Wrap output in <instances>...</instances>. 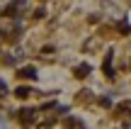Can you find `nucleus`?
Returning a JSON list of instances; mask_svg holds the SVG:
<instances>
[{"mask_svg":"<svg viewBox=\"0 0 131 129\" xmlns=\"http://www.w3.org/2000/svg\"><path fill=\"white\" fill-rule=\"evenodd\" d=\"M19 76H22V78H34V76H37V68H34V66H27V68L19 71Z\"/></svg>","mask_w":131,"mask_h":129,"instance_id":"f257e3e1","label":"nucleus"},{"mask_svg":"<svg viewBox=\"0 0 131 129\" xmlns=\"http://www.w3.org/2000/svg\"><path fill=\"white\" fill-rule=\"evenodd\" d=\"M19 115H22V120H24V122H32V117H34V110H22Z\"/></svg>","mask_w":131,"mask_h":129,"instance_id":"f03ea898","label":"nucleus"},{"mask_svg":"<svg viewBox=\"0 0 131 129\" xmlns=\"http://www.w3.org/2000/svg\"><path fill=\"white\" fill-rule=\"evenodd\" d=\"M29 95V88H17V97H27Z\"/></svg>","mask_w":131,"mask_h":129,"instance_id":"7ed1b4c3","label":"nucleus"},{"mask_svg":"<svg viewBox=\"0 0 131 129\" xmlns=\"http://www.w3.org/2000/svg\"><path fill=\"white\" fill-rule=\"evenodd\" d=\"M75 73H78V76H88V73H90V68H88V66H80Z\"/></svg>","mask_w":131,"mask_h":129,"instance_id":"20e7f679","label":"nucleus"}]
</instances>
